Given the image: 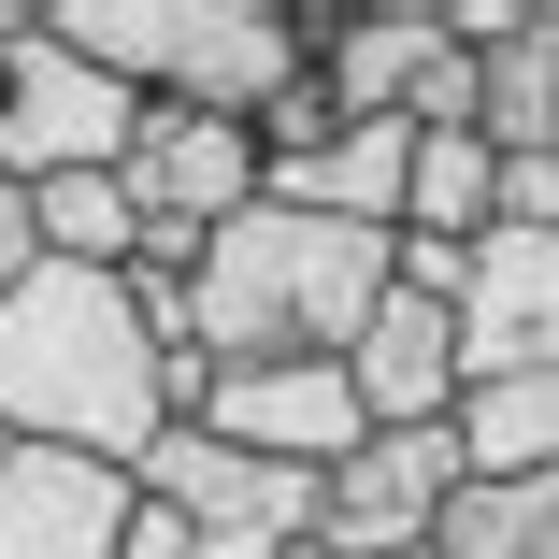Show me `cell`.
<instances>
[{
  "label": "cell",
  "mask_w": 559,
  "mask_h": 559,
  "mask_svg": "<svg viewBox=\"0 0 559 559\" xmlns=\"http://www.w3.org/2000/svg\"><path fill=\"white\" fill-rule=\"evenodd\" d=\"M0 460H15V430H0Z\"/></svg>",
  "instance_id": "7402d4cb"
},
{
  "label": "cell",
  "mask_w": 559,
  "mask_h": 559,
  "mask_svg": "<svg viewBox=\"0 0 559 559\" xmlns=\"http://www.w3.org/2000/svg\"><path fill=\"white\" fill-rule=\"evenodd\" d=\"M430 559H559V474H474L444 502Z\"/></svg>",
  "instance_id": "9a60e30c"
},
{
  "label": "cell",
  "mask_w": 559,
  "mask_h": 559,
  "mask_svg": "<svg viewBox=\"0 0 559 559\" xmlns=\"http://www.w3.org/2000/svg\"><path fill=\"white\" fill-rule=\"evenodd\" d=\"M116 187H130V215H144V230L215 245V230H230V215L273 187V158H259V130H245V116H187V100H144V130H130Z\"/></svg>",
  "instance_id": "52a82bcc"
},
{
  "label": "cell",
  "mask_w": 559,
  "mask_h": 559,
  "mask_svg": "<svg viewBox=\"0 0 559 559\" xmlns=\"http://www.w3.org/2000/svg\"><path fill=\"white\" fill-rule=\"evenodd\" d=\"M345 388H359L373 430H444V416H460V301H430V287L388 273L373 330L345 345Z\"/></svg>",
  "instance_id": "8fae6325"
},
{
  "label": "cell",
  "mask_w": 559,
  "mask_h": 559,
  "mask_svg": "<svg viewBox=\"0 0 559 559\" xmlns=\"http://www.w3.org/2000/svg\"><path fill=\"white\" fill-rule=\"evenodd\" d=\"M488 230H502V144L488 130H416L402 245H488Z\"/></svg>",
  "instance_id": "5bb4252c"
},
{
  "label": "cell",
  "mask_w": 559,
  "mask_h": 559,
  "mask_svg": "<svg viewBox=\"0 0 559 559\" xmlns=\"http://www.w3.org/2000/svg\"><path fill=\"white\" fill-rule=\"evenodd\" d=\"M559 373V230H488L460 259V388Z\"/></svg>",
  "instance_id": "30bf717a"
},
{
  "label": "cell",
  "mask_w": 559,
  "mask_h": 559,
  "mask_svg": "<svg viewBox=\"0 0 559 559\" xmlns=\"http://www.w3.org/2000/svg\"><path fill=\"white\" fill-rule=\"evenodd\" d=\"M29 215H44V259H86V273L144 259V215H130L116 173H58V187H29Z\"/></svg>",
  "instance_id": "e0dca14e"
},
{
  "label": "cell",
  "mask_w": 559,
  "mask_h": 559,
  "mask_svg": "<svg viewBox=\"0 0 559 559\" xmlns=\"http://www.w3.org/2000/svg\"><path fill=\"white\" fill-rule=\"evenodd\" d=\"M402 173H416V130H402V116H359L345 144L287 158L259 201H301V215H345V230H388V245H402Z\"/></svg>",
  "instance_id": "4fadbf2b"
},
{
  "label": "cell",
  "mask_w": 559,
  "mask_h": 559,
  "mask_svg": "<svg viewBox=\"0 0 559 559\" xmlns=\"http://www.w3.org/2000/svg\"><path fill=\"white\" fill-rule=\"evenodd\" d=\"M460 488H474L460 416H444V430H359L345 460H330V502H316V545L301 559H402V545L444 531Z\"/></svg>",
  "instance_id": "5b68a950"
},
{
  "label": "cell",
  "mask_w": 559,
  "mask_h": 559,
  "mask_svg": "<svg viewBox=\"0 0 559 559\" xmlns=\"http://www.w3.org/2000/svg\"><path fill=\"white\" fill-rule=\"evenodd\" d=\"M402 559H430V545H402Z\"/></svg>",
  "instance_id": "603a6c76"
},
{
  "label": "cell",
  "mask_w": 559,
  "mask_h": 559,
  "mask_svg": "<svg viewBox=\"0 0 559 559\" xmlns=\"http://www.w3.org/2000/svg\"><path fill=\"white\" fill-rule=\"evenodd\" d=\"M545 72H559V0H545Z\"/></svg>",
  "instance_id": "44dd1931"
},
{
  "label": "cell",
  "mask_w": 559,
  "mask_h": 559,
  "mask_svg": "<svg viewBox=\"0 0 559 559\" xmlns=\"http://www.w3.org/2000/svg\"><path fill=\"white\" fill-rule=\"evenodd\" d=\"M44 29L116 72L130 100H187V116H245L316 58V15L301 0H44Z\"/></svg>",
  "instance_id": "3957f363"
},
{
  "label": "cell",
  "mask_w": 559,
  "mask_h": 559,
  "mask_svg": "<svg viewBox=\"0 0 559 559\" xmlns=\"http://www.w3.org/2000/svg\"><path fill=\"white\" fill-rule=\"evenodd\" d=\"M460 460H474V474H559V373H488V388H460Z\"/></svg>",
  "instance_id": "2e32d148"
},
{
  "label": "cell",
  "mask_w": 559,
  "mask_h": 559,
  "mask_svg": "<svg viewBox=\"0 0 559 559\" xmlns=\"http://www.w3.org/2000/svg\"><path fill=\"white\" fill-rule=\"evenodd\" d=\"M144 130V100L116 72H86L58 29H44V0H29V29L0 44V173L15 187H58V173H116Z\"/></svg>",
  "instance_id": "277c9868"
},
{
  "label": "cell",
  "mask_w": 559,
  "mask_h": 559,
  "mask_svg": "<svg viewBox=\"0 0 559 559\" xmlns=\"http://www.w3.org/2000/svg\"><path fill=\"white\" fill-rule=\"evenodd\" d=\"M130 516H144L130 460H72V444L0 460V559H130Z\"/></svg>",
  "instance_id": "9c48e42d"
},
{
  "label": "cell",
  "mask_w": 559,
  "mask_h": 559,
  "mask_svg": "<svg viewBox=\"0 0 559 559\" xmlns=\"http://www.w3.org/2000/svg\"><path fill=\"white\" fill-rule=\"evenodd\" d=\"M173 416H201L215 444L287 460V474H330V460L373 430L359 388H345V359H259V373H201V359H173Z\"/></svg>",
  "instance_id": "8992f818"
},
{
  "label": "cell",
  "mask_w": 559,
  "mask_h": 559,
  "mask_svg": "<svg viewBox=\"0 0 559 559\" xmlns=\"http://www.w3.org/2000/svg\"><path fill=\"white\" fill-rule=\"evenodd\" d=\"M29 273H44V215H29V187H15V173H0V301H15Z\"/></svg>",
  "instance_id": "ffe728a7"
},
{
  "label": "cell",
  "mask_w": 559,
  "mask_h": 559,
  "mask_svg": "<svg viewBox=\"0 0 559 559\" xmlns=\"http://www.w3.org/2000/svg\"><path fill=\"white\" fill-rule=\"evenodd\" d=\"M316 15V72H330V100L345 116H416V86L444 72V0H301Z\"/></svg>",
  "instance_id": "7c38bea8"
},
{
  "label": "cell",
  "mask_w": 559,
  "mask_h": 559,
  "mask_svg": "<svg viewBox=\"0 0 559 559\" xmlns=\"http://www.w3.org/2000/svg\"><path fill=\"white\" fill-rule=\"evenodd\" d=\"M130 559H301V545H259V531H187L173 502L130 516Z\"/></svg>",
  "instance_id": "d6986e66"
},
{
  "label": "cell",
  "mask_w": 559,
  "mask_h": 559,
  "mask_svg": "<svg viewBox=\"0 0 559 559\" xmlns=\"http://www.w3.org/2000/svg\"><path fill=\"white\" fill-rule=\"evenodd\" d=\"M402 245L345 230V215H301V201H245L230 230L187 259V345L201 373H259V359H345L373 301H388Z\"/></svg>",
  "instance_id": "7a4b0ae2"
},
{
  "label": "cell",
  "mask_w": 559,
  "mask_h": 559,
  "mask_svg": "<svg viewBox=\"0 0 559 559\" xmlns=\"http://www.w3.org/2000/svg\"><path fill=\"white\" fill-rule=\"evenodd\" d=\"M0 430L15 444H72V460H130L173 430V345L130 301V273L44 259L0 301Z\"/></svg>",
  "instance_id": "6da1fadb"
},
{
  "label": "cell",
  "mask_w": 559,
  "mask_h": 559,
  "mask_svg": "<svg viewBox=\"0 0 559 559\" xmlns=\"http://www.w3.org/2000/svg\"><path fill=\"white\" fill-rule=\"evenodd\" d=\"M345 130H359V116L330 100V72H316V58H301L273 100H259V158H273V173H287V158H316V144H345Z\"/></svg>",
  "instance_id": "ac0fdd59"
},
{
  "label": "cell",
  "mask_w": 559,
  "mask_h": 559,
  "mask_svg": "<svg viewBox=\"0 0 559 559\" xmlns=\"http://www.w3.org/2000/svg\"><path fill=\"white\" fill-rule=\"evenodd\" d=\"M144 502H173L187 531H259V545H316V502H330V474L245 460V444H215L201 416H173V430L144 444Z\"/></svg>",
  "instance_id": "ba28073f"
}]
</instances>
